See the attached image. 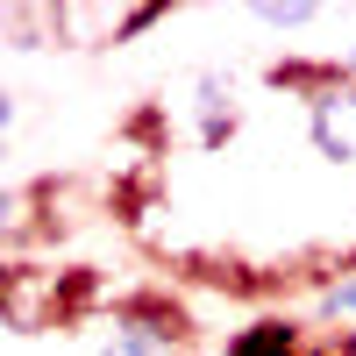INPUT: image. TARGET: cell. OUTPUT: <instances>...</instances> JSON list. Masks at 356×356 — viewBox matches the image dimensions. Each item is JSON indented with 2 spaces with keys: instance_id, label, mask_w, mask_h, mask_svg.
<instances>
[{
  "instance_id": "2",
  "label": "cell",
  "mask_w": 356,
  "mask_h": 356,
  "mask_svg": "<svg viewBox=\"0 0 356 356\" xmlns=\"http://www.w3.org/2000/svg\"><path fill=\"white\" fill-rule=\"evenodd\" d=\"M328 314H356V278H342V285H328V300H321Z\"/></svg>"
},
{
  "instance_id": "3",
  "label": "cell",
  "mask_w": 356,
  "mask_h": 356,
  "mask_svg": "<svg viewBox=\"0 0 356 356\" xmlns=\"http://www.w3.org/2000/svg\"><path fill=\"white\" fill-rule=\"evenodd\" d=\"M349 79H356V50H349Z\"/></svg>"
},
{
  "instance_id": "1",
  "label": "cell",
  "mask_w": 356,
  "mask_h": 356,
  "mask_svg": "<svg viewBox=\"0 0 356 356\" xmlns=\"http://www.w3.org/2000/svg\"><path fill=\"white\" fill-rule=\"evenodd\" d=\"M307 136H314V150L321 157H356V86H342V79H328L321 93L307 100Z\"/></svg>"
}]
</instances>
